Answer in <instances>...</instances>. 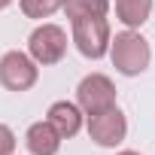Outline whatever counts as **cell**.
<instances>
[{"mask_svg": "<svg viewBox=\"0 0 155 155\" xmlns=\"http://www.w3.org/2000/svg\"><path fill=\"white\" fill-rule=\"evenodd\" d=\"M110 58H113V67L122 76H140L152 61V49H149V40L140 31L128 28V31H122L110 40Z\"/></svg>", "mask_w": 155, "mask_h": 155, "instance_id": "cell-1", "label": "cell"}, {"mask_svg": "<svg viewBox=\"0 0 155 155\" xmlns=\"http://www.w3.org/2000/svg\"><path fill=\"white\" fill-rule=\"evenodd\" d=\"M70 25H73V43H76V49H79L82 58L97 61V58H104V55L110 52V40H113V34H110V21H107V15L79 18V21H70Z\"/></svg>", "mask_w": 155, "mask_h": 155, "instance_id": "cell-2", "label": "cell"}, {"mask_svg": "<svg viewBox=\"0 0 155 155\" xmlns=\"http://www.w3.org/2000/svg\"><path fill=\"white\" fill-rule=\"evenodd\" d=\"M40 79V64L28 55V52H6L3 58H0V85H3L6 91H28L34 88Z\"/></svg>", "mask_w": 155, "mask_h": 155, "instance_id": "cell-3", "label": "cell"}, {"mask_svg": "<svg viewBox=\"0 0 155 155\" xmlns=\"http://www.w3.org/2000/svg\"><path fill=\"white\" fill-rule=\"evenodd\" d=\"M28 55L49 67V64H58L64 55H67V31L61 25H52V21H43L40 28H34V34L28 37Z\"/></svg>", "mask_w": 155, "mask_h": 155, "instance_id": "cell-4", "label": "cell"}, {"mask_svg": "<svg viewBox=\"0 0 155 155\" xmlns=\"http://www.w3.org/2000/svg\"><path fill=\"white\" fill-rule=\"evenodd\" d=\"M76 104L85 116L104 113L110 107H116V85L107 73H88L85 79L76 85Z\"/></svg>", "mask_w": 155, "mask_h": 155, "instance_id": "cell-5", "label": "cell"}, {"mask_svg": "<svg viewBox=\"0 0 155 155\" xmlns=\"http://www.w3.org/2000/svg\"><path fill=\"white\" fill-rule=\"evenodd\" d=\"M88 134L97 146H107V149H116L125 134H128V119L119 107H110L104 113H94L88 116Z\"/></svg>", "mask_w": 155, "mask_h": 155, "instance_id": "cell-6", "label": "cell"}, {"mask_svg": "<svg viewBox=\"0 0 155 155\" xmlns=\"http://www.w3.org/2000/svg\"><path fill=\"white\" fill-rule=\"evenodd\" d=\"M82 116H85V113L79 110V104L55 101V104L49 107V113H46V122L58 131L61 140H70V137L79 134V128H82Z\"/></svg>", "mask_w": 155, "mask_h": 155, "instance_id": "cell-7", "label": "cell"}, {"mask_svg": "<svg viewBox=\"0 0 155 155\" xmlns=\"http://www.w3.org/2000/svg\"><path fill=\"white\" fill-rule=\"evenodd\" d=\"M25 143H28L31 155H58V149H61V137L49 122H34L25 134Z\"/></svg>", "mask_w": 155, "mask_h": 155, "instance_id": "cell-8", "label": "cell"}, {"mask_svg": "<svg viewBox=\"0 0 155 155\" xmlns=\"http://www.w3.org/2000/svg\"><path fill=\"white\" fill-rule=\"evenodd\" d=\"M116 15L125 28L137 31L152 15V0H116Z\"/></svg>", "mask_w": 155, "mask_h": 155, "instance_id": "cell-9", "label": "cell"}, {"mask_svg": "<svg viewBox=\"0 0 155 155\" xmlns=\"http://www.w3.org/2000/svg\"><path fill=\"white\" fill-rule=\"evenodd\" d=\"M70 21H79V18H94V15H107L110 12V0H64V6Z\"/></svg>", "mask_w": 155, "mask_h": 155, "instance_id": "cell-10", "label": "cell"}, {"mask_svg": "<svg viewBox=\"0 0 155 155\" xmlns=\"http://www.w3.org/2000/svg\"><path fill=\"white\" fill-rule=\"evenodd\" d=\"M18 6H21V12L28 15V18H49L52 12H58L61 6H64V0H18Z\"/></svg>", "mask_w": 155, "mask_h": 155, "instance_id": "cell-11", "label": "cell"}, {"mask_svg": "<svg viewBox=\"0 0 155 155\" xmlns=\"http://www.w3.org/2000/svg\"><path fill=\"white\" fill-rule=\"evenodd\" d=\"M0 155H15V134L3 122H0Z\"/></svg>", "mask_w": 155, "mask_h": 155, "instance_id": "cell-12", "label": "cell"}, {"mask_svg": "<svg viewBox=\"0 0 155 155\" xmlns=\"http://www.w3.org/2000/svg\"><path fill=\"white\" fill-rule=\"evenodd\" d=\"M119 155H140V152H134V149H122Z\"/></svg>", "mask_w": 155, "mask_h": 155, "instance_id": "cell-13", "label": "cell"}, {"mask_svg": "<svg viewBox=\"0 0 155 155\" xmlns=\"http://www.w3.org/2000/svg\"><path fill=\"white\" fill-rule=\"evenodd\" d=\"M9 3H12V0H0V9H6V6H9Z\"/></svg>", "mask_w": 155, "mask_h": 155, "instance_id": "cell-14", "label": "cell"}]
</instances>
